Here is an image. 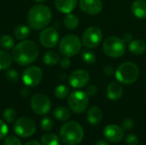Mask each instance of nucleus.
Here are the masks:
<instances>
[{
  "instance_id": "17",
  "label": "nucleus",
  "mask_w": 146,
  "mask_h": 145,
  "mask_svg": "<svg viewBox=\"0 0 146 145\" xmlns=\"http://www.w3.org/2000/svg\"><path fill=\"white\" fill-rule=\"evenodd\" d=\"M77 0H55L56 9L63 14L71 13L76 7Z\"/></svg>"
},
{
  "instance_id": "27",
  "label": "nucleus",
  "mask_w": 146,
  "mask_h": 145,
  "mask_svg": "<svg viewBox=\"0 0 146 145\" xmlns=\"http://www.w3.org/2000/svg\"><path fill=\"white\" fill-rule=\"evenodd\" d=\"M59 143L58 136L54 133H45L41 138V144L43 145H59Z\"/></svg>"
},
{
  "instance_id": "31",
  "label": "nucleus",
  "mask_w": 146,
  "mask_h": 145,
  "mask_svg": "<svg viewBox=\"0 0 146 145\" xmlns=\"http://www.w3.org/2000/svg\"><path fill=\"white\" fill-rule=\"evenodd\" d=\"M5 77H6V79H7L9 82L15 83V82H16V81L19 79V73H18V72H17L15 69L9 68V69H7V71H6Z\"/></svg>"
},
{
  "instance_id": "43",
  "label": "nucleus",
  "mask_w": 146,
  "mask_h": 145,
  "mask_svg": "<svg viewBox=\"0 0 146 145\" xmlns=\"http://www.w3.org/2000/svg\"><path fill=\"white\" fill-rule=\"evenodd\" d=\"M95 145H110V144L105 140H98L96 142Z\"/></svg>"
},
{
  "instance_id": "5",
  "label": "nucleus",
  "mask_w": 146,
  "mask_h": 145,
  "mask_svg": "<svg viewBox=\"0 0 146 145\" xmlns=\"http://www.w3.org/2000/svg\"><path fill=\"white\" fill-rule=\"evenodd\" d=\"M81 45L82 42L79 37L74 34H68L59 41V51L64 56H74L80 51Z\"/></svg>"
},
{
  "instance_id": "12",
  "label": "nucleus",
  "mask_w": 146,
  "mask_h": 145,
  "mask_svg": "<svg viewBox=\"0 0 146 145\" xmlns=\"http://www.w3.org/2000/svg\"><path fill=\"white\" fill-rule=\"evenodd\" d=\"M39 41L45 48H54L59 42V33L54 27L44 28L39 35Z\"/></svg>"
},
{
  "instance_id": "8",
  "label": "nucleus",
  "mask_w": 146,
  "mask_h": 145,
  "mask_svg": "<svg viewBox=\"0 0 146 145\" xmlns=\"http://www.w3.org/2000/svg\"><path fill=\"white\" fill-rule=\"evenodd\" d=\"M37 126L33 120L28 117H21L15 121L14 132L21 138H29L36 132Z\"/></svg>"
},
{
  "instance_id": "7",
  "label": "nucleus",
  "mask_w": 146,
  "mask_h": 145,
  "mask_svg": "<svg viewBox=\"0 0 146 145\" xmlns=\"http://www.w3.org/2000/svg\"><path fill=\"white\" fill-rule=\"evenodd\" d=\"M68 104L74 113L81 114L86 109L89 104V96L85 91H74L68 96Z\"/></svg>"
},
{
  "instance_id": "10",
  "label": "nucleus",
  "mask_w": 146,
  "mask_h": 145,
  "mask_svg": "<svg viewBox=\"0 0 146 145\" xmlns=\"http://www.w3.org/2000/svg\"><path fill=\"white\" fill-rule=\"evenodd\" d=\"M103 39V32L98 26H90L86 28L82 36V44L89 49L98 47Z\"/></svg>"
},
{
  "instance_id": "23",
  "label": "nucleus",
  "mask_w": 146,
  "mask_h": 145,
  "mask_svg": "<svg viewBox=\"0 0 146 145\" xmlns=\"http://www.w3.org/2000/svg\"><path fill=\"white\" fill-rule=\"evenodd\" d=\"M31 33L30 26L25 25H19L14 29V35L19 40H25Z\"/></svg>"
},
{
  "instance_id": "29",
  "label": "nucleus",
  "mask_w": 146,
  "mask_h": 145,
  "mask_svg": "<svg viewBox=\"0 0 146 145\" xmlns=\"http://www.w3.org/2000/svg\"><path fill=\"white\" fill-rule=\"evenodd\" d=\"M68 93H69V89L64 85H59L58 86L56 87L54 91L55 97L58 99H64L65 97H68Z\"/></svg>"
},
{
  "instance_id": "26",
  "label": "nucleus",
  "mask_w": 146,
  "mask_h": 145,
  "mask_svg": "<svg viewBox=\"0 0 146 145\" xmlns=\"http://www.w3.org/2000/svg\"><path fill=\"white\" fill-rule=\"evenodd\" d=\"M0 46L6 50H13L15 47V39L9 34H4L0 38Z\"/></svg>"
},
{
  "instance_id": "15",
  "label": "nucleus",
  "mask_w": 146,
  "mask_h": 145,
  "mask_svg": "<svg viewBox=\"0 0 146 145\" xmlns=\"http://www.w3.org/2000/svg\"><path fill=\"white\" fill-rule=\"evenodd\" d=\"M80 9L87 15H97L103 9L101 0H80Z\"/></svg>"
},
{
  "instance_id": "20",
  "label": "nucleus",
  "mask_w": 146,
  "mask_h": 145,
  "mask_svg": "<svg viewBox=\"0 0 146 145\" xmlns=\"http://www.w3.org/2000/svg\"><path fill=\"white\" fill-rule=\"evenodd\" d=\"M128 48L131 53L136 56H139L145 52L146 44L142 39H134L129 43Z\"/></svg>"
},
{
  "instance_id": "9",
  "label": "nucleus",
  "mask_w": 146,
  "mask_h": 145,
  "mask_svg": "<svg viewBox=\"0 0 146 145\" xmlns=\"http://www.w3.org/2000/svg\"><path fill=\"white\" fill-rule=\"evenodd\" d=\"M31 108L35 114L44 115L50 112L51 109V102L46 95L37 93L31 98Z\"/></svg>"
},
{
  "instance_id": "41",
  "label": "nucleus",
  "mask_w": 146,
  "mask_h": 145,
  "mask_svg": "<svg viewBox=\"0 0 146 145\" xmlns=\"http://www.w3.org/2000/svg\"><path fill=\"white\" fill-rule=\"evenodd\" d=\"M29 90L27 89V88H24V89H22V91H21V94L22 95V97H27L28 95H29Z\"/></svg>"
},
{
  "instance_id": "16",
  "label": "nucleus",
  "mask_w": 146,
  "mask_h": 145,
  "mask_svg": "<svg viewBox=\"0 0 146 145\" xmlns=\"http://www.w3.org/2000/svg\"><path fill=\"white\" fill-rule=\"evenodd\" d=\"M123 95V88L118 82H111L107 87V97L112 101H117Z\"/></svg>"
},
{
  "instance_id": "11",
  "label": "nucleus",
  "mask_w": 146,
  "mask_h": 145,
  "mask_svg": "<svg viewBox=\"0 0 146 145\" xmlns=\"http://www.w3.org/2000/svg\"><path fill=\"white\" fill-rule=\"evenodd\" d=\"M22 81L27 86H37L42 80L43 72L40 68L37 66L27 67L22 73Z\"/></svg>"
},
{
  "instance_id": "2",
  "label": "nucleus",
  "mask_w": 146,
  "mask_h": 145,
  "mask_svg": "<svg viewBox=\"0 0 146 145\" xmlns=\"http://www.w3.org/2000/svg\"><path fill=\"white\" fill-rule=\"evenodd\" d=\"M27 19L30 28L34 30L44 29L50 23L52 12L47 5L36 4L29 9Z\"/></svg>"
},
{
  "instance_id": "18",
  "label": "nucleus",
  "mask_w": 146,
  "mask_h": 145,
  "mask_svg": "<svg viewBox=\"0 0 146 145\" xmlns=\"http://www.w3.org/2000/svg\"><path fill=\"white\" fill-rule=\"evenodd\" d=\"M132 12L139 19L146 18V1L136 0L132 4Z\"/></svg>"
},
{
  "instance_id": "28",
  "label": "nucleus",
  "mask_w": 146,
  "mask_h": 145,
  "mask_svg": "<svg viewBox=\"0 0 146 145\" xmlns=\"http://www.w3.org/2000/svg\"><path fill=\"white\" fill-rule=\"evenodd\" d=\"M16 112L14 109L12 108H7L3 110V120L8 122V123H13L15 121V119H16Z\"/></svg>"
},
{
  "instance_id": "21",
  "label": "nucleus",
  "mask_w": 146,
  "mask_h": 145,
  "mask_svg": "<svg viewBox=\"0 0 146 145\" xmlns=\"http://www.w3.org/2000/svg\"><path fill=\"white\" fill-rule=\"evenodd\" d=\"M13 57L6 51V50H0V70L9 69L12 64Z\"/></svg>"
},
{
  "instance_id": "13",
  "label": "nucleus",
  "mask_w": 146,
  "mask_h": 145,
  "mask_svg": "<svg viewBox=\"0 0 146 145\" xmlns=\"http://www.w3.org/2000/svg\"><path fill=\"white\" fill-rule=\"evenodd\" d=\"M90 75L88 72L83 69H78L71 73L68 76V83L74 88H82L88 84Z\"/></svg>"
},
{
  "instance_id": "39",
  "label": "nucleus",
  "mask_w": 146,
  "mask_h": 145,
  "mask_svg": "<svg viewBox=\"0 0 146 145\" xmlns=\"http://www.w3.org/2000/svg\"><path fill=\"white\" fill-rule=\"evenodd\" d=\"M122 39L124 40L125 43H126V42H129V43H130V42L133 40V35H132L131 33H126V34H124Z\"/></svg>"
},
{
  "instance_id": "32",
  "label": "nucleus",
  "mask_w": 146,
  "mask_h": 145,
  "mask_svg": "<svg viewBox=\"0 0 146 145\" xmlns=\"http://www.w3.org/2000/svg\"><path fill=\"white\" fill-rule=\"evenodd\" d=\"M40 126L44 132H50L53 128V121L50 117H44L42 119Z\"/></svg>"
},
{
  "instance_id": "30",
  "label": "nucleus",
  "mask_w": 146,
  "mask_h": 145,
  "mask_svg": "<svg viewBox=\"0 0 146 145\" xmlns=\"http://www.w3.org/2000/svg\"><path fill=\"white\" fill-rule=\"evenodd\" d=\"M81 58L84 61V62L87 64H93L96 62L95 54L90 50H83L81 54Z\"/></svg>"
},
{
  "instance_id": "6",
  "label": "nucleus",
  "mask_w": 146,
  "mask_h": 145,
  "mask_svg": "<svg viewBox=\"0 0 146 145\" xmlns=\"http://www.w3.org/2000/svg\"><path fill=\"white\" fill-rule=\"evenodd\" d=\"M103 50L104 52L110 57H121L126 52V43L121 38L110 36L104 41Z\"/></svg>"
},
{
  "instance_id": "25",
  "label": "nucleus",
  "mask_w": 146,
  "mask_h": 145,
  "mask_svg": "<svg viewBox=\"0 0 146 145\" xmlns=\"http://www.w3.org/2000/svg\"><path fill=\"white\" fill-rule=\"evenodd\" d=\"M63 23H64V26L68 29L74 30L79 26V18L74 14L68 13V14H66L63 19Z\"/></svg>"
},
{
  "instance_id": "40",
  "label": "nucleus",
  "mask_w": 146,
  "mask_h": 145,
  "mask_svg": "<svg viewBox=\"0 0 146 145\" xmlns=\"http://www.w3.org/2000/svg\"><path fill=\"white\" fill-rule=\"evenodd\" d=\"M104 73L108 75V76H110L113 74V67L111 66H107L105 67L104 68Z\"/></svg>"
},
{
  "instance_id": "3",
  "label": "nucleus",
  "mask_w": 146,
  "mask_h": 145,
  "mask_svg": "<svg viewBox=\"0 0 146 145\" xmlns=\"http://www.w3.org/2000/svg\"><path fill=\"white\" fill-rule=\"evenodd\" d=\"M84 138V130L76 121H67L60 130L61 141L66 145H76Z\"/></svg>"
},
{
  "instance_id": "24",
  "label": "nucleus",
  "mask_w": 146,
  "mask_h": 145,
  "mask_svg": "<svg viewBox=\"0 0 146 145\" xmlns=\"http://www.w3.org/2000/svg\"><path fill=\"white\" fill-rule=\"evenodd\" d=\"M43 61L46 65L53 66L60 62V56L55 50H48L43 56Z\"/></svg>"
},
{
  "instance_id": "44",
  "label": "nucleus",
  "mask_w": 146,
  "mask_h": 145,
  "mask_svg": "<svg viewBox=\"0 0 146 145\" xmlns=\"http://www.w3.org/2000/svg\"><path fill=\"white\" fill-rule=\"evenodd\" d=\"M35 2H37V3H44V2H45L46 0H34Z\"/></svg>"
},
{
  "instance_id": "42",
  "label": "nucleus",
  "mask_w": 146,
  "mask_h": 145,
  "mask_svg": "<svg viewBox=\"0 0 146 145\" xmlns=\"http://www.w3.org/2000/svg\"><path fill=\"white\" fill-rule=\"evenodd\" d=\"M24 145H43L42 144H40L39 142L36 141V140H33V141H29L27 144H25Z\"/></svg>"
},
{
  "instance_id": "22",
  "label": "nucleus",
  "mask_w": 146,
  "mask_h": 145,
  "mask_svg": "<svg viewBox=\"0 0 146 145\" xmlns=\"http://www.w3.org/2000/svg\"><path fill=\"white\" fill-rule=\"evenodd\" d=\"M53 115L59 121H67L70 118L71 113L68 108L63 107V106H60V107H57L54 109Z\"/></svg>"
},
{
  "instance_id": "34",
  "label": "nucleus",
  "mask_w": 146,
  "mask_h": 145,
  "mask_svg": "<svg viewBox=\"0 0 146 145\" xmlns=\"http://www.w3.org/2000/svg\"><path fill=\"white\" fill-rule=\"evenodd\" d=\"M9 132V127L6 125V123L0 120V140L3 139Z\"/></svg>"
},
{
  "instance_id": "37",
  "label": "nucleus",
  "mask_w": 146,
  "mask_h": 145,
  "mask_svg": "<svg viewBox=\"0 0 146 145\" xmlns=\"http://www.w3.org/2000/svg\"><path fill=\"white\" fill-rule=\"evenodd\" d=\"M59 62H60L61 68L63 69H67L70 67V60H69V57L68 56H64L63 58H62Z\"/></svg>"
},
{
  "instance_id": "14",
  "label": "nucleus",
  "mask_w": 146,
  "mask_h": 145,
  "mask_svg": "<svg viewBox=\"0 0 146 145\" xmlns=\"http://www.w3.org/2000/svg\"><path fill=\"white\" fill-rule=\"evenodd\" d=\"M104 136L111 143H119L124 138V129L117 125H109L104 129Z\"/></svg>"
},
{
  "instance_id": "33",
  "label": "nucleus",
  "mask_w": 146,
  "mask_h": 145,
  "mask_svg": "<svg viewBox=\"0 0 146 145\" xmlns=\"http://www.w3.org/2000/svg\"><path fill=\"white\" fill-rule=\"evenodd\" d=\"M3 145H21V143L18 138H16L15 136L10 135V136L6 137L3 142Z\"/></svg>"
},
{
  "instance_id": "1",
  "label": "nucleus",
  "mask_w": 146,
  "mask_h": 145,
  "mask_svg": "<svg viewBox=\"0 0 146 145\" xmlns=\"http://www.w3.org/2000/svg\"><path fill=\"white\" fill-rule=\"evenodd\" d=\"M38 56V47L32 40H22L12 50L13 60L21 66L32 64Z\"/></svg>"
},
{
  "instance_id": "45",
  "label": "nucleus",
  "mask_w": 146,
  "mask_h": 145,
  "mask_svg": "<svg viewBox=\"0 0 146 145\" xmlns=\"http://www.w3.org/2000/svg\"><path fill=\"white\" fill-rule=\"evenodd\" d=\"M145 83H146V80H145Z\"/></svg>"
},
{
  "instance_id": "19",
  "label": "nucleus",
  "mask_w": 146,
  "mask_h": 145,
  "mask_svg": "<svg viewBox=\"0 0 146 145\" xmlns=\"http://www.w3.org/2000/svg\"><path fill=\"white\" fill-rule=\"evenodd\" d=\"M87 121L90 124L92 125H97L98 124L103 118V112L100 109V108L94 106L92 107L88 112H87V115H86Z\"/></svg>"
},
{
  "instance_id": "4",
  "label": "nucleus",
  "mask_w": 146,
  "mask_h": 145,
  "mask_svg": "<svg viewBox=\"0 0 146 145\" xmlns=\"http://www.w3.org/2000/svg\"><path fill=\"white\" fill-rule=\"evenodd\" d=\"M139 75V67L132 62L121 63L115 72V77L117 80L125 85H131L134 83L138 79Z\"/></svg>"
},
{
  "instance_id": "35",
  "label": "nucleus",
  "mask_w": 146,
  "mask_h": 145,
  "mask_svg": "<svg viewBox=\"0 0 146 145\" xmlns=\"http://www.w3.org/2000/svg\"><path fill=\"white\" fill-rule=\"evenodd\" d=\"M126 144L127 145H138L139 144V138L134 134H128L126 137Z\"/></svg>"
},
{
  "instance_id": "36",
  "label": "nucleus",
  "mask_w": 146,
  "mask_h": 145,
  "mask_svg": "<svg viewBox=\"0 0 146 145\" xmlns=\"http://www.w3.org/2000/svg\"><path fill=\"white\" fill-rule=\"evenodd\" d=\"M122 128L124 130H131L133 126H134V123H133V121L130 118H127V119H125L123 121H122Z\"/></svg>"
},
{
  "instance_id": "38",
  "label": "nucleus",
  "mask_w": 146,
  "mask_h": 145,
  "mask_svg": "<svg viewBox=\"0 0 146 145\" xmlns=\"http://www.w3.org/2000/svg\"><path fill=\"white\" fill-rule=\"evenodd\" d=\"M97 86L96 85H89L87 88H86V94L88 95V96H93V95H95L96 94V92H97Z\"/></svg>"
}]
</instances>
